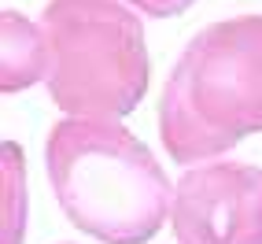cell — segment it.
I'll use <instances>...</instances> for the list:
<instances>
[{
  "label": "cell",
  "instance_id": "6",
  "mask_svg": "<svg viewBox=\"0 0 262 244\" xmlns=\"http://www.w3.org/2000/svg\"><path fill=\"white\" fill-rule=\"evenodd\" d=\"M4 155V244H19L23 240V204H26V181H23V152L19 145L4 141L0 148Z\"/></svg>",
  "mask_w": 262,
  "mask_h": 244
},
{
  "label": "cell",
  "instance_id": "3",
  "mask_svg": "<svg viewBox=\"0 0 262 244\" xmlns=\"http://www.w3.org/2000/svg\"><path fill=\"white\" fill-rule=\"evenodd\" d=\"M48 96L67 118L118 122L148 93L141 19L118 0H48Z\"/></svg>",
  "mask_w": 262,
  "mask_h": 244
},
{
  "label": "cell",
  "instance_id": "2",
  "mask_svg": "<svg viewBox=\"0 0 262 244\" xmlns=\"http://www.w3.org/2000/svg\"><path fill=\"white\" fill-rule=\"evenodd\" d=\"M262 133V15L203 26L159 96V137L178 163L214 159Z\"/></svg>",
  "mask_w": 262,
  "mask_h": 244
},
{
  "label": "cell",
  "instance_id": "7",
  "mask_svg": "<svg viewBox=\"0 0 262 244\" xmlns=\"http://www.w3.org/2000/svg\"><path fill=\"white\" fill-rule=\"evenodd\" d=\"M126 4H133L137 11L151 15V19H170V15H181L185 8H192L196 0H126Z\"/></svg>",
  "mask_w": 262,
  "mask_h": 244
},
{
  "label": "cell",
  "instance_id": "1",
  "mask_svg": "<svg viewBox=\"0 0 262 244\" xmlns=\"http://www.w3.org/2000/svg\"><path fill=\"white\" fill-rule=\"evenodd\" d=\"M45 155L63 215L103 244H144L173 211L166 170L118 122L63 118Z\"/></svg>",
  "mask_w": 262,
  "mask_h": 244
},
{
  "label": "cell",
  "instance_id": "5",
  "mask_svg": "<svg viewBox=\"0 0 262 244\" xmlns=\"http://www.w3.org/2000/svg\"><path fill=\"white\" fill-rule=\"evenodd\" d=\"M0 30H4V59H0V89H4V96L23 93L26 85L48 78L52 52H48L45 30L23 19L15 8H4Z\"/></svg>",
  "mask_w": 262,
  "mask_h": 244
},
{
  "label": "cell",
  "instance_id": "4",
  "mask_svg": "<svg viewBox=\"0 0 262 244\" xmlns=\"http://www.w3.org/2000/svg\"><path fill=\"white\" fill-rule=\"evenodd\" d=\"M178 244H262V167L203 163L173 185Z\"/></svg>",
  "mask_w": 262,
  "mask_h": 244
}]
</instances>
